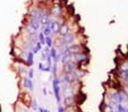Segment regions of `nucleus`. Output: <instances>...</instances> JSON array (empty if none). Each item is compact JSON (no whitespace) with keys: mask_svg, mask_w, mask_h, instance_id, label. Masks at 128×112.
<instances>
[{"mask_svg":"<svg viewBox=\"0 0 128 112\" xmlns=\"http://www.w3.org/2000/svg\"><path fill=\"white\" fill-rule=\"evenodd\" d=\"M127 99H128V95L126 94V93H124V92H120V91H118V92L114 93V94L111 95L112 102H114L116 104L124 102V101L127 100Z\"/></svg>","mask_w":128,"mask_h":112,"instance_id":"1","label":"nucleus"},{"mask_svg":"<svg viewBox=\"0 0 128 112\" xmlns=\"http://www.w3.org/2000/svg\"><path fill=\"white\" fill-rule=\"evenodd\" d=\"M52 90L54 92L57 102H60V82H59V79L57 77H54L52 81Z\"/></svg>","mask_w":128,"mask_h":112,"instance_id":"2","label":"nucleus"},{"mask_svg":"<svg viewBox=\"0 0 128 112\" xmlns=\"http://www.w3.org/2000/svg\"><path fill=\"white\" fill-rule=\"evenodd\" d=\"M74 40H75V35L72 33H70V32L66 33L65 35H61V44L69 45V44H72L74 42Z\"/></svg>","mask_w":128,"mask_h":112,"instance_id":"3","label":"nucleus"},{"mask_svg":"<svg viewBox=\"0 0 128 112\" xmlns=\"http://www.w3.org/2000/svg\"><path fill=\"white\" fill-rule=\"evenodd\" d=\"M119 75L122 78L124 81H126V83H128V65L124 63L122 66L119 68Z\"/></svg>","mask_w":128,"mask_h":112,"instance_id":"4","label":"nucleus"},{"mask_svg":"<svg viewBox=\"0 0 128 112\" xmlns=\"http://www.w3.org/2000/svg\"><path fill=\"white\" fill-rule=\"evenodd\" d=\"M41 16H42V11L40 9H38V8H35V9H33L31 11V18L34 20H40Z\"/></svg>","mask_w":128,"mask_h":112,"instance_id":"5","label":"nucleus"},{"mask_svg":"<svg viewBox=\"0 0 128 112\" xmlns=\"http://www.w3.org/2000/svg\"><path fill=\"white\" fill-rule=\"evenodd\" d=\"M75 69H76V65H75V62H72V60L65 65V70L67 71V73H69V74L74 73Z\"/></svg>","mask_w":128,"mask_h":112,"instance_id":"6","label":"nucleus"},{"mask_svg":"<svg viewBox=\"0 0 128 112\" xmlns=\"http://www.w3.org/2000/svg\"><path fill=\"white\" fill-rule=\"evenodd\" d=\"M23 83H24V86H25V87H27V90H30V91L33 90L34 85H33V82H32L31 78L24 77V78H23Z\"/></svg>","mask_w":128,"mask_h":112,"instance_id":"7","label":"nucleus"},{"mask_svg":"<svg viewBox=\"0 0 128 112\" xmlns=\"http://www.w3.org/2000/svg\"><path fill=\"white\" fill-rule=\"evenodd\" d=\"M72 102H74V96H72V94L66 95L65 99H64V103H65L66 107H72Z\"/></svg>","mask_w":128,"mask_h":112,"instance_id":"8","label":"nucleus"},{"mask_svg":"<svg viewBox=\"0 0 128 112\" xmlns=\"http://www.w3.org/2000/svg\"><path fill=\"white\" fill-rule=\"evenodd\" d=\"M75 59L78 62H83V61H85V60H88L87 56L85 53H83V52H77V53H75Z\"/></svg>","mask_w":128,"mask_h":112,"instance_id":"9","label":"nucleus"},{"mask_svg":"<svg viewBox=\"0 0 128 112\" xmlns=\"http://www.w3.org/2000/svg\"><path fill=\"white\" fill-rule=\"evenodd\" d=\"M60 58H61V60H60L61 63H62V65H66V63L69 62V61L72 59V53H70V52L69 53H66V54H64V56H61Z\"/></svg>","mask_w":128,"mask_h":112,"instance_id":"10","label":"nucleus"},{"mask_svg":"<svg viewBox=\"0 0 128 112\" xmlns=\"http://www.w3.org/2000/svg\"><path fill=\"white\" fill-rule=\"evenodd\" d=\"M69 32V25L67 24V23H64V24L60 25V29H59V33H60V35H65L66 33H68Z\"/></svg>","mask_w":128,"mask_h":112,"instance_id":"11","label":"nucleus"},{"mask_svg":"<svg viewBox=\"0 0 128 112\" xmlns=\"http://www.w3.org/2000/svg\"><path fill=\"white\" fill-rule=\"evenodd\" d=\"M41 48H42V44L40 43V42L36 41L35 42V46H33V48H32L31 51L33 52V53H38L39 51H41Z\"/></svg>","mask_w":128,"mask_h":112,"instance_id":"12","label":"nucleus"},{"mask_svg":"<svg viewBox=\"0 0 128 112\" xmlns=\"http://www.w3.org/2000/svg\"><path fill=\"white\" fill-rule=\"evenodd\" d=\"M33 52L32 51H28L26 54L27 57V65H33Z\"/></svg>","mask_w":128,"mask_h":112,"instance_id":"13","label":"nucleus"},{"mask_svg":"<svg viewBox=\"0 0 128 112\" xmlns=\"http://www.w3.org/2000/svg\"><path fill=\"white\" fill-rule=\"evenodd\" d=\"M80 45H72L69 46V52L70 53H77V52H80Z\"/></svg>","mask_w":128,"mask_h":112,"instance_id":"14","label":"nucleus"},{"mask_svg":"<svg viewBox=\"0 0 128 112\" xmlns=\"http://www.w3.org/2000/svg\"><path fill=\"white\" fill-rule=\"evenodd\" d=\"M26 29H27V32H28L31 35H33V34H35V32H36V29L33 27V25L30 23V24H27V26H26Z\"/></svg>","mask_w":128,"mask_h":112,"instance_id":"15","label":"nucleus"},{"mask_svg":"<svg viewBox=\"0 0 128 112\" xmlns=\"http://www.w3.org/2000/svg\"><path fill=\"white\" fill-rule=\"evenodd\" d=\"M42 33H43L44 36H50V35L52 34V32H51V29L49 28L48 26H43V32H42Z\"/></svg>","mask_w":128,"mask_h":112,"instance_id":"16","label":"nucleus"},{"mask_svg":"<svg viewBox=\"0 0 128 112\" xmlns=\"http://www.w3.org/2000/svg\"><path fill=\"white\" fill-rule=\"evenodd\" d=\"M57 54H58V51H57V50L54 49V48H52V49L50 50V52H49V56H50V57H51V59H53V60L56 59Z\"/></svg>","mask_w":128,"mask_h":112,"instance_id":"17","label":"nucleus"},{"mask_svg":"<svg viewBox=\"0 0 128 112\" xmlns=\"http://www.w3.org/2000/svg\"><path fill=\"white\" fill-rule=\"evenodd\" d=\"M49 49H50V48H48V46H46V48H44L43 51H42V59H43V60H44V59H46V57L49 56V52H50V50H49Z\"/></svg>","mask_w":128,"mask_h":112,"instance_id":"18","label":"nucleus"},{"mask_svg":"<svg viewBox=\"0 0 128 112\" xmlns=\"http://www.w3.org/2000/svg\"><path fill=\"white\" fill-rule=\"evenodd\" d=\"M39 42L41 44H43V45L46 44V36L43 35V33H42V32H41V33H39Z\"/></svg>","mask_w":128,"mask_h":112,"instance_id":"19","label":"nucleus"},{"mask_svg":"<svg viewBox=\"0 0 128 112\" xmlns=\"http://www.w3.org/2000/svg\"><path fill=\"white\" fill-rule=\"evenodd\" d=\"M46 45L48 48H52V40L50 36H46Z\"/></svg>","mask_w":128,"mask_h":112,"instance_id":"20","label":"nucleus"},{"mask_svg":"<svg viewBox=\"0 0 128 112\" xmlns=\"http://www.w3.org/2000/svg\"><path fill=\"white\" fill-rule=\"evenodd\" d=\"M117 110H118V112H125V107L121 105V103H118L117 104Z\"/></svg>","mask_w":128,"mask_h":112,"instance_id":"21","label":"nucleus"},{"mask_svg":"<svg viewBox=\"0 0 128 112\" xmlns=\"http://www.w3.org/2000/svg\"><path fill=\"white\" fill-rule=\"evenodd\" d=\"M104 112H114V107H111L110 104H106V110Z\"/></svg>","mask_w":128,"mask_h":112,"instance_id":"22","label":"nucleus"},{"mask_svg":"<svg viewBox=\"0 0 128 112\" xmlns=\"http://www.w3.org/2000/svg\"><path fill=\"white\" fill-rule=\"evenodd\" d=\"M51 71H52L53 75H56V73H57V62H54L53 63V67H51Z\"/></svg>","mask_w":128,"mask_h":112,"instance_id":"23","label":"nucleus"},{"mask_svg":"<svg viewBox=\"0 0 128 112\" xmlns=\"http://www.w3.org/2000/svg\"><path fill=\"white\" fill-rule=\"evenodd\" d=\"M34 77V69H30V70H28V78H31V79H32V78H33Z\"/></svg>","mask_w":128,"mask_h":112,"instance_id":"24","label":"nucleus"},{"mask_svg":"<svg viewBox=\"0 0 128 112\" xmlns=\"http://www.w3.org/2000/svg\"><path fill=\"white\" fill-rule=\"evenodd\" d=\"M58 112H65V108H64L61 104L58 105Z\"/></svg>","mask_w":128,"mask_h":112,"instance_id":"25","label":"nucleus"},{"mask_svg":"<svg viewBox=\"0 0 128 112\" xmlns=\"http://www.w3.org/2000/svg\"><path fill=\"white\" fill-rule=\"evenodd\" d=\"M32 107H33V109H38V102H36V100H34L33 102H32Z\"/></svg>","mask_w":128,"mask_h":112,"instance_id":"26","label":"nucleus"},{"mask_svg":"<svg viewBox=\"0 0 128 112\" xmlns=\"http://www.w3.org/2000/svg\"><path fill=\"white\" fill-rule=\"evenodd\" d=\"M39 69H40V70H43V63H42V62L39 63Z\"/></svg>","mask_w":128,"mask_h":112,"instance_id":"27","label":"nucleus"},{"mask_svg":"<svg viewBox=\"0 0 128 112\" xmlns=\"http://www.w3.org/2000/svg\"><path fill=\"white\" fill-rule=\"evenodd\" d=\"M42 92H43V94H44V95H46V94H48V92H46V87H43V90H42Z\"/></svg>","mask_w":128,"mask_h":112,"instance_id":"28","label":"nucleus"},{"mask_svg":"<svg viewBox=\"0 0 128 112\" xmlns=\"http://www.w3.org/2000/svg\"><path fill=\"white\" fill-rule=\"evenodd\" d=\"M43 112H50L48 109H43Z\"/></svg>","mask_w":128,"mask_h":112,"instance_id":"29","label":"nucleus"},{"mask_svg":"<svg viewBox=\"0 0 128 112\" xmlns=\"http://www.w3.org/2000/svg\"><path fill=\"white\" fill-rule=\"evenodd\" d=\"M0 112H1V104H0Z\"/></svg>","mask_w":128,"mask_h":112,"instance_id":"30","label":"nucleus"}]
</instances>
